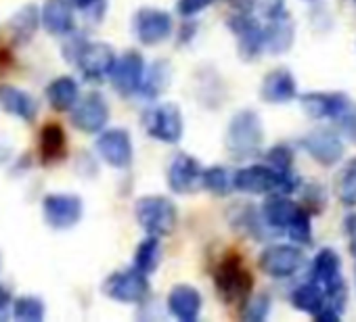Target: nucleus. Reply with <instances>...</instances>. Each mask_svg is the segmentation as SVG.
<instances>
[{"label":"nucleus","instance_id":"obj_9","mask_svg":"<svg viewBox=\"0 0 356 322\" xmlns=\"http://www.w3.org/2000/svg\"><path fill=\"white\" fill-rule=\"evenodd\" d=\"M302 146L306 149V153L318 161L321 166L331 168L337 161L343 157V142L337 134L329 132V130H312L310 134H306L302 138Z\"/></svg>","mask_w":356,"mask_h":322},{"label":"nucleus","instance_id":"obj_16","mask_svg":"<svg viewBox=\"0 0 356 322\" xmlns=\"http://www.w3.org/2000/svg\"><path fill=\"white\" fill-rule=\"evenodd\" d=\"M229 28L239 40V53L243 59H256L264 51V30L248 13L229 19Z\"/></svg>","mask_w":356,"mask_h":322},{"label":"nucleus","instance_id":"obj_41","mask_svg":"<svg viewBox=\"0 0 356 322\" xmlns=\"http://www.w3.org/2000/svg\"><path fill=\"white\" fill-rule=\"evenodd\" d=\"M231 5L235 9H239L241 13H250L258 5V0H231Z\"/></svg>","mask_w":356,"mask_h":322},{"label":"nucleus","instance_id":"obj_10","mask_svg":"<svg viewBox=\"0 0 356 322\" xmlns=\"http://www.w3.org/2000/svg\"><path fill=\"white\" fill-rule=\"evenodd\" d=\"M97 151L111 168L124 170L132 164V142L126 130H105L97 138Z\"/></svg>","mask_w":356,"mask_h":322},{"label":"nucleus","instance_id":"obj_32","mask_svg":"<svg viewBox=\"0 0 356 322\" xmlns=\"http://www.w3.org/2000/svg\"><path fill=\"white\" fill-rule=\"evenodd\" d=\"M13 316L24 322H40L44 318V303L38 297H19L13 305Z\"/></svg>","mask_w":356,"mask_h":322},{"label":"nucleus","instance_id":"obj_12","mask_svg":"<svg viewBox=\"0 0 356 322\" xmlns=\"http://www.w3.org/2000/svg\"><path fill=\"white\" fill-rule=\"evenodd\" d=\"M170 32H172V17L165 11L140 9L134 17V34L147 46L163 42L170 36Z\"/></svg>","mask_w":356,"mask_h":322},{"label":"nucleus","instance_id":"obj_19","mask_svg":"<svg viewBox=\"0 0 356 322\" xmlns=\"http://www.w3.org/2000/svg\"><path fill=\"white\" fill-rule=\"evenodd\" d=\"M268 22L270 24L266 28H262L264 30V49L275 55H281L293 44V36H296L293 24L287 13L275 15Z\"/></svg>","mask_w":356,"mask_h":322},{"label":"nucleus","instance_id":"obj_5","mask_svg":"<svg viewBox=\"0 0 356 322\" xmlns=\"http://www.w3.org/2000/svg\"><path fill=\"white\" fill-rule=\"evenodd\" d=\"M252 285H254L252 274L248 272V268L237 255H231L220 264L216 272V289L227 303L243 301L250 295Z\"/></svg>","mask_w":356,"mask_h":322},{"label":"nucleus","instance_id":"obj_3","mask_svg":"<svg viewBox=\"0 0 356 322\" xmlns=\"http://www.w3.org/2000/svg\"><path fill=\"white\" fill-rule=\"evenodd\" d=\"M136 220L151 237H165L176 224V207L165 197H143L136 201Z\"/></svg>","mask_w":356,"mask_h":322},{"label":"nucleus","instance_id":"obj_4","mask_svg":"<svg viewBox=\"0 0 356 322\" xmlns=\"http://www.w3.org/2000/svg\"><path fill=\"white\" fill-rule=\"evenodd\" d=\"M147 134L159 142H178L183 138V113L174 103L149 107L143 115Z\"/></svg>","mask_w":356,"mask_h":322},{"label":"nucleus","instance_id":"obj_31","mask_svg":"<svg viewBox=\"0 0 356 322\" xmlns=\"http://www.w3.org/2000/svg\"><path fill=\"white\" fill-rule=\"evenodd\" d=\"M202 185L214 195H229L233 191V178L225 168H208L202 172Z\"/></svg>","mask_w":356,"mask_h":322},{"label":"nucleus","instance_id":"obj_37","mask_svg":"<svg viewBox=\"0 0 356 322\" xmlns=\"http://www.w3.org/2000/svg\"><path fill=\"white\" fill-rule=\"evenodd\" d=\"M212 3H216V0H178V11H181V15H185V17H191V15L208 9Z\"/></svg>","mask_w":356,"mask_h":322},{"label":"nucleus","instance_id":"obj_8","mask_svg":"<svg viewBox=\"0 0 356 322\" xmlns=\"http://www.w3.org/2000/svg\"><path fill=\"white\" fill-rule=\"evenodd\" d=\"M109 119V107L99 92H88L72 107V124L82 132H101Z\"/></svg>","mask_w":356,"mask_h":322},{"label":"nucleus","instance_id":"obj_11","mask_svg":"<svg viewBox=\"0 0 356 322\" xmlns=\"http://www.w3.org/2000/svg\"><path fill=\"white\" fill-rule=\"evenodd\" d=\"M82 199L76 195H49L44 199V218L57 230L72 228L82 218Z\"/></svg>","mask_w":356,"mask_h":322},{"label":"nucleus","instance_id":"obj_35","mask_svg":"<svg viewBox=\"0 0 356 322\" xmlns=\"http://www.w3.org/2000/svg\"><path fill=\"white\" fill-rule=\"evenodd\" d=\"M268 310H270V299L266 295H256L245 303L243 318L252 320V322H258V320H264L268 316Z\"/></svg>","mask_w":356,"mask_h":322},{"label":"nucleus","instance_id":"obj_29","mask_svg":"<svg viewBox=\"0 0 356 322\" xmlns=\"http://www.w3.org/2000/svg\"><path fill=\"white\" fill-rule=\"evenodd\" d=\"M159 260H161L159 241H157V237L149 235V239H145L134 253V268L140 270L143 274H149L159 266Z\"/></svg>","mask_w":356,"mask_h":322},{"label":"nucleus","instance_id":"obj_14","mask_svg":"<svg viewBox=\"0 0 356 322\" xmlns=\"http://www.w3.org/2000/svg\"><path fill=\"white\" fill-rule=\"evenodd\" d=\"M143 74H145L143 57L138 53H126L120 59H115V63H113V67L109 71V78H111L113 88L120 94L128 96V94L138 90Z\"/></svg>","mask_w":356,"mask_h":322},{"label":"nucleus","instance_id":"obj_23","mask_svg":"<svg viewBox=\"0 0 356 322\" xmlns=\"http://www.w3.org/2000/svg\"><path fill=\"white\" fill-rule=\"evenodd\" d=\"M0 107L26 121H32L38 113L36 101L28 92L17 90L13 86H0Z\"/></svg>","mask_w":356,"mask_h":322},{"label":"nucleus","instance_id":"obj_15","mask_svg":"<svg viewBox=\"0 0 356 322\" xmlns=\"http://www.w3.org/2000/svg\"><path fill=\"white\" fill-rule=\"evenodd\" d=\"M302 109L314 119H337L352 105L341 92H308L302 99Z\"/></svg>","mask_w":356,"mask_h":322},{"label":"nucleus","instance_id":"obj_24","mask_svg":"<svg viewBox=\"0 0 356 322\" xmlns=\"http://www.w3.org/2000/svg\"><path fill=\"white\" fill-rule=\"evenodd\" d=\"M78 94H80L78 84H76V80L70 78V76L57 78V80L51 82L49 88H47V99H49V103H51L57 111H70V109L76 105Z\"/></svg>","mask_w":356,"mask_h":322},{"label":"nucleus","instance_id":"obj_2","mask_svg":"<svg viewBox=\"0 0 356 322\" xmlns=\"http://www.w3.org/2000/svg\"><path fill=\"white\" fill-rule=\"evenodd\" d=\"M264 130L256 111H239L227 130V149L235 159L254 157L262 146Z\"/></svg>","mask_w":356,"mask_h":322},{"label":"nucleus","instance_id":"obj_25","mask_svg":"<svg viewBox=\"0 0 356 322\" xmlns=\"http://www.w3.org/2000/svg\"><path fill=\"white\" fill-rule=\"evenodd\" d=\"M325 303V291L316 282H304L291 293V305L306 314H316Z\"/></svg>","mask_w":356,"mask_h":322},{"label":"nucleus","instance_id":"obj_28","mask_svg":"<svg viewBox=\"0 0 356 322\" xmlns=\"http://www.w3.org/2000/svg\"><path fill=\"white\" fill-rule=\"evenodd\" d=\"M335 193L343 205L348 207L356 205V159H350L343 166V170L339 172L335 180Z\"/></svg>","mask_w":356,"mask_h":322},{"label":"nucleus","instance_id":"obj_13","mask_svg":"<svg viewBox=\"0 0 356 322\" xmlns=\"http://www.w3.org/2000/svg\"><path fill=\"white\" fill-rule=\"evenodd\" d=\"M76 61L86 80L101 82L103 78L109 76V71L115 63V55H113L111 46H107L103 42H90V44L82 46Z\"/></svg>","mask_w":356,"mask_h":322},{"label":"nucleus","instance_id":"obj_17","mask_svg":"<svg viewBox=\"0 0 356 322\" xmlns=\"http://www.w3.org/2000/svg\"><path fill=\"white\" fill-rule=\"evenodd\" d=\"M202 166L191 155H176L172 161L168 183L174 193H193L202 185Z\"/></svg>","mask_w":356,"mask_h":322},{"label":"nucleus","instance_id":"obj_38","mask_svg":"<svg viewBox=\"0 0 356 322\" xmlns=\"http://www.w3.org/2000/svg\"><path fill=\"white\" fill-rule=\"evenodd\" d=\"M337 121H339V128H341V132L356 144V109L354 107H350L341 117H337Z\"/></svg>","mask_w":356,"mask_h":322},{"label":"nucleus","instance_id":"obj_1","mask_svg":"<svg viewBox=\"0 0 356 322\" xmlns=\"http://www.w3.org/2000/svg\"><path fill=\"white\" fill-rule=\"evenodd\" d=\"M233 187L252 195H289L300 187V178L293 174V170L279 172L270 166H250L233 176Z\"/></svg>","mask_w":356,"mask_h":322},{"label":"nucleus","instance_id":"obj_34","mask_svg":"<svg viewBox=\"0 0 356 322\" xmlns=\"http://www.w3.org/2000/svg\"><path fill=\"white\" fill-rule=\"evenodd\" d=\"M268 159V166L279 170V172H287V170H293V153L287 144H277L268 151L266 155Z\"/></svg>","mask_w":356,"mask_h":322},{"label":"nucleus","instance_id":"obj_6","mask_svg":"<svg viewBox=\"0 0 356 322\" xmlns=\"http://www.w3.org/2000/svg\"><path fill=\"white\" fill-rule=\"evenodd\" d=\"M103 293L115 301L122 303H138L147 297L149 293V280L147 274H143L140 270L132 268V270H122V272H113L105 285H103Z\"/></svg>","mask_w":356,"mask_h":322},{"label":"nucleus","instance_id":"obj_22","mask_svg":"<svg viewBox=\"0 0 356 322\" xmlns=\"http://www.w3.org/2000/svg\"><path fill=\"white\" fill-rule=\"evenodd\" d=\"M298 210H300V205H296L291 199H287V195L275 193L270 199H266V203L262 207V216L268 226H273L277 230H287V226L296 218Z\"/></svg>","mask_w":356,"mask_h":322},{"label":"nucleus","instance_id":"obj_30","mask_svg":"<svg viewBox=\"0 0 356 322\" xmlns=\"http://www.w3.org/2000/svg\"><path fill=\"white\" fill-rule=\"evenodd\" d=\"M9 26H11V32H13L17 42H28L34 36L36 28H38V11H36V7H24L11 19Z\"/></svg>","mask_w":356,"mask_h":322},{"label":"nucleus","instance_id":"obj_18","mask_svg":"<svg viewBox=\"0 0 356 322\" xmlns=\"http://www.w3.org/2000/svg\"><path fill=\"white\" fill-rule=\"evenodd\" d=\"M168 305L178 320L193 322L197 320L200 310H202V295L189 285H178L168 295Z\"/></svg>","mask_w":356,"mask_h":322},{"label":"nucleus","instance_id":"obj_40","mask_svg":"<svg viewBox=\"0 0 356 322\" xmlns=\"http://www.w3.org/2000/svg\"><path fill=\"white\" fill-rule=\"evenodd\" d=\"M9 305H11V293H9L5 287H0V320H5V318H7Z\"/></svg>","mask_w":356,"mask_h":322},{"label":"nucleus","instance_id":"obj_7","mask_svg":"<svg viewBox=\"0 0 356 322\" xmlns=\"http://www.w3.org/2000/svg\"><path fill=\"white\" fill-rule=\"evenodd\" d=\"M304 264V253L296 245H273L260 255V270L273 278H287Z\"/></svg>","mask_w":356,"mask_h":322},{"label":"nucleus","instance_id":"obj_21","mask_svg":"<svg viewBox=\"0 0 356 322\" xmlns=\"http://www.w3.org/2000/svg\"><path fill=\"white\" fill-rule=\"evenodd\" d=\"M42 24L51 34L67 36L74 30V11L70 0H47L42 9Z\"/></svg>","mask_w":356,"mask_h":322},{"label":"nucleus","instance_id":"obj_36","mask_svg":"<svg viewBox=\"0 0 356 322\" xmlns=\"http://www.w3.org/2000/svg\"><path fill=\"white\" fill-rule=\"evenodd\" d=\"M70 5L82 9L92 22H99L105 15V0H70Z\"/></svg>","mask_w":356,"mask_h":322},{"label":"nucleus","instance_id":"obj_33","mask_svg":"<svg viewBox=\"0 0 356 322\" xmlns=\"http://www.w3.org/2000/svg\"><path fill=\"white\" fill-rule=\"evenodd\" d=\"M287 232L293 239V243H298V245H310L312 243V224H310V216L306 210H302V207L298 210L296 218L287 226Z\"/></svg>","mask_w":356,"mask_h":322},{"label":"nucleus","instance_id":"obj_26","mask_svg":"<svg viewBox=\"0 0 356 322\" xmlns=\"http://www.w3.org/2000/svg\"><path fill=\"white\" fill-rule=\"evenodd\" d=\"M168 82H170V65L165 61H155L151 65V69L143 74L138 90L143 92V96L155 99L165 90Z\"/></svg>","mask_w":356,"mask_h":322},{"label":"nucleus","instance_id":"obj_39","mask_svg":"<svg viewBox=\"0 0 356 322\" xmlns=\"http://www.w3.org/2000/svg\"><path fill=\"white\" fill-rule=\"evenodd\" d=\"M346 232L350 237V251L356 255V214L346 220Z\"/></svg>","mask_w":356,"mask_h":322},{"label":"nucleus","instance_id":"obj_27","mask_svg":"<svg viewBox=\"0 0 356 322\" xmlns=\"http://www.w3.org/2000/svg\"><path fill=\"white\" fill-rule=\"evenodd\" d=\"M65 132L61 126L57 124H49L42 128V134H40V153L47 161H55V159H61L63 153H65Z\"/></svg>","mask_w":356,"mask_h":322},{"label":"nucleus","instance_id":"obj_20","mask_svg":"<svg viewBox=\"0 0 356 322\" xmlns=\"http://www.w3.org/2000/svg\"><path fill=\"white\" fill-rule=\"evenodd\" d=\"M260 94L268 103H287V101L296 99L298 84H296L293 76L287 69H277V71H270L264 78Z\"/></svg>","mask_w":356,"mask_h":322}]
</instances>
